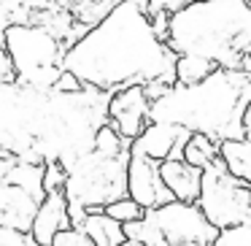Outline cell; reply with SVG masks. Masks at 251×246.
I'll list each match as a JSON object with an SVG mask.
<instances>
[{
	"instance_id": "30bf717a",
	"label": "cell",
	"mask_w": 251,
	"mask_h": 246,
	"mask_svg": "<svg viewBox=\"0 0 251 246\" xmlns=\"http://www.w3.org/2000/svg\"><path fill=\"white\" fill-rule=\"evenodd\" d=\"M127 195L135 203H141L146 211H154L159 206L173 203V192L165 187L162 173H159V163L141 154H130V165H127Z\"/></svg>"
},
{
	"instance_id": "7402d4cb",
	"label": "cell",
	"mask_w": 251,
	"mask_h": 246,
	"mask_svg": "<svg viewBox=\"0 0 251 246\" xmlns=\"http://www.w3.org/2000/svg\"><path fill=\"white\" fill-rule=\"evenodd\" d=\"M213 246H251V222L238 224V227L222 230Z\"/></svg>"
},
{
	"instance_id": "d6986e66",
	"label": "cell",
	"mask_w": 251,
	"mask_h": 246,
	"mask_svg": "<svg viewBox=\"0 0 251 246\" xmlns=\"http://www.w3.org/2000/svg\"><path fill=\"white\" fill-rule=\"evenodd\" d=\"M216 71H222V68L216 62L205 60V57L181 55L178 62H176V84H181V87H195V84H202L205 79H211Z\"/></svg>"
},
{
	"instance_id": "277c9868",
	"label": "cell",
	"mask_w": 251,
	"mask_h": 246,
	"mask_svg": "<svg viewBox=\"0 0 251 246\" xmlns=\"http://www.w3.org/2000/svg\"><path fill=\"white\" fill-rule=\"evenodd\" d=\"M251 103V82L246 73L216 71L195 87L176 84L162 100L151 106V122L186 127L216 141L249 138L243 127V111Z\"/></svg>"
},
{
	"instance_id": "5bb4252c",
	"label": "cell",
	"mask_w": 251,
	"mask_h": 246,
	"mask_svg": "<svg viewBox=\"0 0 251 246\" xmlns=\"http://www.w3.org/2000/svg\"><path fill=\"white\" fill-rule=\"evenodd\" d=\"M159 173L162 181L170 192H173L176 200L184 203H197L202 192V170L189 165L186 160H165L159 163Z\"/></svg>"
},
{
	"instance_id": "9a60e30c",
	"label": "cell",
	"mask_w": 251,
	"mask_h": 246,
	"mask_svg": "<svg viewBox=\"0 0 251 246\" xmlns=\"http://www.w3.org/2000/svg\"><path fill=\"white\" fill-rule=\"evenodd\" d=\"M3 181L22 187L38 200L46 197V165L25 163V160H17L14 154L3 152Z\"/></svg>"
},
{
	"instance_id": "d4e9b609",
	"label": "cell",
	"mask_w": 251,
	"mask_h": 246,
	"mask_svg": "<svg viewBox=\"0 0 251 246\" xmlns=\"http://www.w3.org/2000/svg\"><path fill=\"white\" fill-rule=\"evenodd\" d=\"M51 246H95V244H92V241H89L78 227H71V230H65V233L57 235Z\"/></svg>"
},
{
	"instance_id": "5b68a950",
	"label": "cell",
	"mask_w": 251,
	"mask_h": 246,
	"mask_svg": "<svg viewBox=\"0 0 251 246\" xmlns=\"http://www.w3.org/2000/svg\"><path fill=\"white\" fill-rule=\"evenodd\" d=\"M127 165L130 154L111 160L89 152L68 170L65 195L71 203L73 227H78L87 214H100L105 211V206L127 197Z\"/></svg>"
},
{
	"instance_id": "3957f363",
	"label": "cell",
	"mask_w": 251,
	"mask_h": 246,
	"mask_svg": "<svg viewBox=\"0 0 251 246\" xmlns=\"http://www.w3.org/2000/svg\"><path fill=\"white\" fill-rule=\"evenodd\" d=\"M168 46L222 71L251 73V0H197L170 17Z\"/></svg>"
},
{
	"instance_id": "8992f818",
	"label": "cell",
	"mask_w": 251,
	"mask_h": 246,
	"mask_svg": "<svg viewBox=\"0 0 251 246\" xmlns=\"http://www.w3.org/2000/svg\"><path fill=\"white\" fill-rule=\"evenodd\" d=\"M3 49L11 55L19 84L33 89H54L65 71V44L44 25H11L3 30Z\"/></svg>"
},
{
	"instance_id": "4fadbf2b",
	"label": "cell",
	"mask_w": 251,
	"mask_h": 246,
	"mask_svg": "<svg viewBox=\"0 0 251 246\" xmlns=\"http://www.w3.org/2000/svg\"><path fill=\"white\" fill-rule=\"evenodd\" d=\"M38 208H41V200L35 195H30L27 190H22L17 184L3 181V187H0V224L3 227L30 233Z\"/></svg>"
},
{
	"instance_id": "484cf974",
	"label": "cell",
	"mask_w": 251,
	"mask_h": 246,
	"mask_svg": "<svg viewBox=\"0 0 251 246\" xmlns=\"http://www.w3.org/2000/svg\"><path fill=\"white\" fill-rule=\"evenodd\" d=\"M243 127H246V133L251 136V103L246 106V111H243Z\"/></svg>"
},
{
	"instance_id": "f1b7e54d",
	"label": "cell",
	"mask_w": 251,
	"mask_h": 246,
	"mask_svg": "<svg viewBox=\"0 0 251 246\" xmlns=\"http://www.w3.org/2000/svg\"><path fill=\"white\" fill-rule=\"evenodd\" d=\"M249 82H251V73H249Z\"/></svg>"
},
{
	"instance_id": "6da1fadb",
	"label": "cell",
	"mask_w": 251,
	"mask_h": 246,
	"mask_svg": "<svg viewBox=\"0 0 251 246\" xmlns=\"http://www.w3.org/2000/svg\"><path fill=\"white\" fill-rule=\"evenodd\" d=\"M111 92L87 87L78 95L0 84V146L35 165L62 163L68 170L95 152V138L108 125Z\"/></svg>"
},
{
	"instance_id": "8fae6325",
	"label": "cell",
	"mask_w": 251,
	"mask_h": 246,
	"mask_svg": "<svg viewBox=\"0 0 251 246\" xmlns=\"http://www.w3.org/2000/svg\"><path fill=\"white\" fill-rule=\"evenodd\" d=\"M192 133L186 127L168 125V122H151L141 136L132 141L130 154H141L154 163H165V160H184V149L189 143Z\"/></svg>"
},
{
	"instance_id": "83f0119b",
	"label": "cell",
	"mask_w": 251,
	"mask_h": 246,
	"mask_svg": "<svg viewBox=\"0 0 251 246\" xmlns=\"http://www.w3.org/2000/svg\"><path fill=\"white\" fill-rule=\"evenodd\" d=\"M184 246H197V244H184Z\"/></svg>"
},
{
	"instance_id": "cb8c5ba5",
	"label": "cell",
	"mask_w": 251,
	"mask_h": 246,
	"mask_svg": "<svg viewBox=\"0 0 251 246\" xmlns=\"http://www.w3.org/2000/svg\"><path fill=\"white\" fill-rule=\"evenodd\" d=\"M0 246H38V244L33 241L30 233H19V230L3 227L0 230Z\"/></svg>"
},
{
	"instance_id": "ffe728a7",
	"label": "cell",
	"mask_w": 251,
	"mask_h": 246,
	"mask_svg": "<svg viewBox=\"0 0 251 246\" xmlns=\"http://www.w3.org/2000/svg\"><path fill=\"white\" fill-rule=\"evenodd\" d=\"M130 146H132V141H127V138L122 136V133L116 130L111 122L100 127V130H98V138H95V152L103 154V157H111V160L130 154Z\"/></svg>"
},
{
	"instance_id": "4316f807",
	"label": "cell",
	"mask_w": 251,
	"mask_h": 246,
	"mask_svg": "<svg viewBox=\"0 0 251 246\" xmlns=\"http://www.w3.org/2000/svg\"><path fill=\"white\" fill-rule=\"evenodd\" d=\"M122 246H143V244H138V241H130V238H127V241H125V244H122Z\"/></svg>"
},
{
	"instance_id": "52a82bcc",
	"label": "cell",
	"mask_w": 251,
	"mask_h": 246,
	"mask_svg": "<svg viewBox=\"0 0 251 246\" xmlns=\"http://www.w3.org/2000/svg\"><path fill=\"white\" fill-rule=\"evenodd\" d=\"M197 206L219 230L246 224L251 222V184L232 176L219 160L208 170H202V192Z\"/></svg>"
},
{
	"instance_id": "44dd1931",
	"label": "cell",
	"mask_w": 251,
	"mask_h": 246,
	"mask_svg": "<svg viewBox=\"0 0 251 246\" xmlns=\"http://www.w3.org/2000/svg\"><path fill=\"white\" fill-rule=\"evenodd\" d=\"M105 214H108L111 219H116V222H122V224H130V222H138V219L146 217V208L127 195V197H122V200L105 206Z\"/></svg>"
},
{
	"instance_id": "f546056e",
	"label": "cell",
	"mask_w": 251,
	"mask_h": 246,
	"mask_svg": "<svg viewBox=\"0 0 251 246\" xmlns=\"http://www.w3.org/2000/svg\"><path fill=\"white\" fill-rule=\"evenodd\" d=\"M249 138H251V136H249Z\"/></svg>"
},
{
	"instance_id": "ba28073f",
	"label": "cell",
	"mask_w": 251,
	"mask_h": 246,
	"mask_svg": "<svg viewBox=\"0 0 251 246\" xmlns=\"http://www.w3.org/2000/svg\"><path fill=\"white\" fill-rule=\"evenodd\" d=\"M146 219L162 233L168 246H184V244L213 246L219 233H222L219 227L211 224V219L202 214V208L197 203H184V200H173L168 206L146 211Z\"/></svg>"
},
{
	"instance_id": "ac0fdd59",
	"label": "cell",
	"mask_w": 251,
	"mask_h": 246,
	"mask_svg": "<svg viewBox=\"0 0 251 246\" xmlns=\"http://www.w3.org/2000/svg\"><path fill=\"white\" fill-rule=\"evenodd\" d=\"M222 163L232 176L251 184V138L240 141H224L222 143Z\"/></svg>"
},
{
	"instance_id": "603a6c76",
	"label": "cell",
	"mask_w": 251,
	"mask_h": 246,
	"mask_svg": "<svg viewBox=\"0 0 251 246\" xmlns=\"http://www.w3.org/2000/svg\"><path fill=\"white\" fill-rule=\"evenodd\" d=\"M54 89H57V92H62V95H78V92H84V89H87V84H84L76 73L62 71V76L57 79Z\"/></svg>"
},
{
	"instance_id": "9c48e42d",
	"label": "cell",
	"mask_w": 251,
	"mask_h": 246,
	"mask_svg": "<svg viewBox=\"0 0 251 246\" xmlns=\"http://www.w3.org/2000/svg\"><path fill=\"white\" fill-rule=\"evenodd\" d=\"M108 122L127 138L135 141L149 125H151V100L143 84L116 89L108 103Z\"/></svg>"
},
{
	"instance_id": "e0dca14e",
	"label": "cell",
	"mask_w": 251,
	"mask_h": 246,
	"mask_svg": "<svg viewBox=\"0 0 251 246\" xmlns=\"http://www.w3.org/2000/svg\"><path fill=\"white\" fill-rule=\"evenodd\" d=\"M184 160L200 170H208L213 163L222 160V141H216L211 136H202V133H192L189 143L184 149Z\"/></svg>"
},
{
	"instance_id": "2e32d148",
	"label": "cell",
	"mask_w": 251,
	"mask_h": 246,
	"mask_svg": "<svg viewBox=\"0 0 251 246\" xmlns=\"http://www.w3.org/2000/svg\"><path fill=\"white\" fill-rule=\"evenodd\" d=\"M78 230H81V233L87 235L95 246H122L127 241L125 224L116 222V219H111L105 211L87 214V219L78 224Z\"/></svg>"
},
{
	"instance_id": "7c38bea8",
	"label": "cell",
	"mask_w": 251,
	"mask_h": 246,
	"mask_svg": "<svg viewBox=\"0 0 251 246\" xmlns=\"http://www.w3.org/2000/svg\"><path fill=\"white\" fill-rule=\"evenodd\" d=\"M73 227V217H71V203H68L65 192H49V195L41 200V208L35 214L33 222V241L38 246H51L54 238L60 233Z\"/></svg>"
},
{
	"instance_id": "7a4b0ae2",
	"label": "cell",
	"mask_w": 251,
	"mask_h": 246,
	"mask_svg": "<svg viewBox=\"0 0 251 246\" xmlns=\"http://www.w3.org/2000/svg\"><path fill=\"white\" fill-rule=\"evenodd\" d=\"M178 55L159 41L151 17L135 0L119 6L65 55V71L76 73L87 87L114 95L135 84L165 82L176 87Z\"/></svg>"
}]
</instances>
